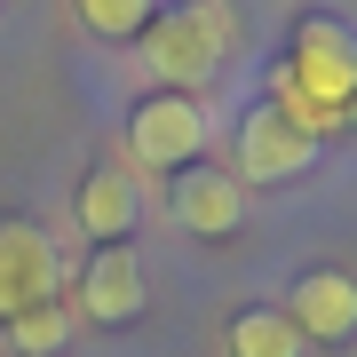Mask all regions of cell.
Wrapping results in <instances>:
<instances>
[{
    "label": "cell",
    "mask_w": 357,
    "mask_h": 357,
    "mask_svg": "<svg viewBox=\"0 0 357 357\" xmlns=\"http://www.w3.org/2000/svg\"><path fill=\"white\" fill-rule=\"evenodd\" d=\"M286 326L302 342H349L357 333V278L349 270H302L286 294Z\"/></svg>",
    "instance_id": "4"
},
{
    "label": "cell",
    "mask_w": 357,
    "mask_h": 357,
    "mask_svg": "<svg viewBox=\"0 0 357 357\" xmlns=\"http://www.w3.org/2000/svg\"><path fill=\"white\" fill-rule=\"evenodd\" d=\"M48 286H56L48 230H40V222H0V318L48 302Z\"/></svg>",
    "instance_id": "6"
},
{
    "label": "cell",
    "mask_w": 357,
    "mask_h": 357,
    "mask_svg": "<svg viewBox=\"0 0 357 357\" xmlns=\"http://www.w3.org/2000/svg\"><path fill=\"white\" fill-rule=\"evenodd\" d=\"M79 222L96 230L103 246H128V230H135V191H128V175H112V167H96V175H79Z\"/></svg>",
    "instance_id": "9"
},
{
    "label": "cell",
    "mask_w": 357,
    "mask_h": 357,
    "mask_svg": "<svg viewBox=\"0 0 357 357\" xmlns=\"http://www.w3.org/2000/svg\"><path fill=\"white\" fill-rule=\"evenodd\" d=\"M230 357H302V333L286 326V310H238L230 318Z\"/></svg>",
    "instance_id": "10"
},
{
    "label": "cell",
    "mask_w": 357,
    "mask_h": 357,
    "mask_svg": "<svg viewBox=\"0 0 357 357\" xmlns=\"http://www.w3.org/2000/svg\"><path fill=\"white\" fill-rule=\"evenodd\" d=\"M79 310H88L96 326H128L135 310H143V262L128 255V246H96V255H88Z\"/></svg>",
    "instance_id": "8"
},
{
    "label": "cell",
    "mask_w": 357,
    "mask_h": 357,
    "mask_svg": "<svg viewBox=\"0 0 357 357\" xmlns=\"http://www.w3.org/2000/svg\"><path fill=\"white\" fill-rule=\"evenodd\" d=\"M79 24L103 32V40H135L151 24V0H79Z\"/></svg>",
    "instance_id": "12"
},
{
    "label": "cell",
    "mask_w": 357,
    "mask_h": 357,
    "mask_svg": "<svg viewBox=\"0 0 357 357\" xmlns=\"http://www.w3.org/2000/svg\"><path fill=\"white\" fill-rule=\"evenodd\" d=\"M206 103L199 96H183V88H167V96H143L135 103V119H128V151L151 167V175H183V167H199L206 159Z\"/></svg>",
    "instance_id": "1"
},
{
    "label": "cell",
    "mask_w": 357,
    "mask_h": 357,
    "mask_svg": "<svg viewBox=\"0 0 357 357\" xmlns=\"http://www.w3.org/2000/svg\"><path fill=\"white\" fill-rule=\"evenodd\" d=\"M143 56H151V79H167V88H183V79H206L222 56V8H206V0H191V8H167L143 24Z\"/></svg>",
    "instance_id": "2"
},
{
    "label": "cell",
    "mask_w": 357,
    "mask_h": 357,
    "mask_svg": "<svg viewBox=\"0 0 357 357\" xmlns=\"http://www.w3.org/2000/svg\"><path fill=\"white\" fill-rule=\"evenodd\" d=\"M8 342L24 349V357H56V349L72 342V318H64L56 302H32V310H16V318H8Z\"/></svg>",
    "instance_id": "11"
},
{
    "label": "cell",
    "mask_w": 357,
    "mask_h": 357,
    "mask_svg": "<svg viewBox=\"0 0 357 357\" xmlns=\"http://www.w3.org/2000/svg\"><path fill=\"white\" fill-rule=\"evenodd\" d=\"M167 199H175V222H183V230H199V238H222V230H238V222H246V191H238V175H222L215 159L183 167Z\"/></svg>",
    "instance_id": "5"
},
{
    "label": "cell",
    "mask_w": 357,
    "mask_h": 357,
    "mask_svg": "<svg viewBox=\"0 0 357 357\" xmlns=\"http://www.w3.org/2000/svg\"><path fill=\"white\" fill-rule=\"evenodd\" d=\"M294 48H302V96H310V112H326V103H342L357 88V48H349V32L326 24V16H302Z\"/></svg>",
    "instance_id": "7"
},
{
    "label": "cell",
    "mask_w": 357,
    "mask_h": 357,
    "mask_svg": "<svg viewBox=\"0 0 357 357\" xmlns=\"http://www.w3.org/2000/svg\"><path fill=\"white\" fill-rule=\"evenodd\" d=\"M310 159H318V128H310V119H294V112H278V103H262V112L246 119V135H238V167H246L255 183L302 175Z\"/></svg>",
    "instance_id": "3"
}]
</instances>
